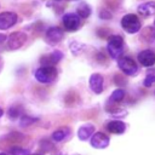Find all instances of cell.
<instances>
[{"label": "cell", "instance_id": "1", "mask_svg": "<svg viewBox=\"0 0 155 155\" xmlns=\"http://www.w3.org/2000/svg\"><path fill=\"white\" fill-rule=\"evenodd\" d=\"M35 75V79L39 81V82H42V84H48V82H52L56 76H57V70L54 67H47V65H42L40 68H38L34 73Z\"/></svg>", "mask_w": 155, "mask_h": 155}, {"label": "cell", "instance_id": "2", "mask_svg": "<svg viewBox=\"0 0 155 155\" xmlns=\"http://www.w3.org/2000/svg\"><path fill=\"white\" fill-rule=\"evenodd\" d=\"M107 48L111 58H119L124 51V40L120 35H111L108 40Z\"/></svg>", "mask_w": 155, "mask_h": 155}, {"label": "cell", "instance_id": "3", "mask_svg": "<svg viewBox=\"0 0 155 155\" xmlns=\"http://www.w3.org/2000/svg\"><path fill=\"white\" fill-rule=\"evenodd\" d=\"M121 25L125 29V31H127L130 34H136L140 30V22L138 19V17L133 13L125 15L121 19Z\"/></svg>", "mask_w": 155, "mask_h": 155}, {"label": "cell", "instance_id": "4", "mask_svg": "<svg viewBox=\"0 0 155 155\" xmlns=\"http://www.w3.org/2000/svg\"><path fill=\"white\" fill-rule=\"evenodd\" d=\"M119 68L121 69V71H124L126 75H134L138 71V65L136 64V62L130 58V57H121L117 61Z\"/></svg>", "mask_w": 155, "mask_h": 155}, {"label": "cell", "instance_id": "5", "mask_svg": "<svg viewBox=\"0 0 155 155\" xmlns=\"http://www.w3.org/2000/svg\"><path fill=\"white\" fill-rule=\"evenodd\" d=\"M27 40V34L23 31H15L7 38V46L11 50H17L24 45Z\"/></svg>", "mask_w": 155, "mask_h": 155}, {"label": "cell", "instance_id": "6", "mask_svg": "<svg viewBox=\"0 0 155 155\" xmlns=\"http://www.w3.org/2000/svg\"><path fill=\"white\" fill-rule=\"evenodd\" d=\"M91 145L96 149H104L109 145V137L102 132H96L91 137Z\"/></svg>", "mask_w": 155, "mask_h": 155}, {"label": "cell", "instance_id": "7", "mask_svg": "<svg viewBox=\"0 0 155 155\" xmlns=\"http://www.w3.org/2000/svg\"><path fill=\"white\" fill-rule=\"evenodd\" d=\"M17 22V15L15 12H1L0 13V29L5 30L15 25Z\"/></svg>", "mask_w": 155, "mask_h": 155}, {"label": "cell", "instance_id": "8", "mask_svg": "<svg viewBox=\"0 0 155 155\" xmlns=\"http://www.w3.org/2000/svg\"><path fill=\"white\" fill-rule=\"evenodd\" d=\"M63 24L68 30H76L80 25V17L75 13H65L63 16Z\"/></svg>", "mask_w": 155, "mask_h": 155}, {"label": "cell", "instance_id": "9", "mask_svg": "<svg viewBox=\"0 0 155 155\" xmlns=\"http://www.w3.org/2000/svg\"><path fill=\"white\" fill-rule=\"evenodd\" d=\"M88 84H90V88L94 92V93H101L103 91V84H104V79L101 74L98 73H94L90 76V80H88Z\"/></svg>", "mask_w": 155, "mask_h": 155}, {"label": "cell", "instance_id": "10", "mask_svg": "<svg viewBox=\"0 0 155 155\" xmlns=\"http://www.w3.org/2000/svg\"><path fill=\"white\" fill-rule=\"evenodd\" d=\"M138 61L144 67H151L155 64V52L151 50H144L138 53Z\"/></svg>", "mask_w": 155, "mask_h": 155}, {"label": "cell", "instance_id": "11", "mask_svg": "<svg viewBox=\"0 0 155 155\" xmlns=\"http://www.w3.org/2000/svg\"><path fill=\"white\" fill-rule=\"evenodd\" d=\"M46 39L51 44H57L63 39V30L58 27H51L46 31Z\"/></svg>", "mask_w": 155, "mask_h": 155}, {"label": "cell", "instance_id": "12", "mask_svg": "<svg viewBox=\"0 0 155 155\" xmlns=\"http://www.w3.org/2000/svg\"><path fill=\"white\" fill-rule=\"evenodd\" d=\"M62 58H63V53H62V52H59V51H53V52H51L50 54L42 57L41 63H42L44 65H47V67H53V65H54L56 63H58Z\"/></svg>", "mask_w": 155, "mask_h": 155}, {"label": "cell", "instance_id": "13", "mask_svg": "<svg viewBox=\"0 0 155 155\" xmlns=\"http://www.w3.org/2000/svg\"><path fill=\"white\" fill-rule=\"evenodd\" d=\"M107 128H108V131L111 132V133L121 134V133L125 132V130H126V124L122 122V121H119V120H114V121L108 122Z\"/></svg>", "mask_w": 155, "mask_h": 155}, {"label": "cell", "instance_id": "14", "mask_svg": "<svg viewBox=\"0 0 155 155\" xmlns=\"http://www.w3.org/2000/svg\"><path fill=\"white\" fill-rule=\"evenodd\" d=\"M93 133H94V126L93 125H84L78 131L79 139H81V140H87L90 137H92Z\"/></svg>", "mask_w": 155, "mask_h": 155}, {"label": "cell", "instance_id": "15", "mask_svg": "<svg viewBox=\"0 0 155 155\" xmlns=\"http://www.w3.org/2000/svg\"><path fill=\"white\" fill-rule=\"evenodd\" d=\"M138 11L143 16H153V15H155V2L154 1H148V2H144V4L139 5Z\"/></svg>", "mask_w": 155, "mask_h": 155}, {"label": "cell", "instance_id": "16", "mask_svg": "<svg viewBox=\"0 0 155 155\" xmlns=\"http://www.w3.org/2000/svg\"><path fill=\"white\" fill-rule=\"evenodd\" d=\"M140 38L147 42H153L155 40V28L154 27H147L140 31Z\"/></svg>", "mask_w": 155, "mask_h": 155}, {"label": "cell", "instance_id": "17", "mask_svg": "<svg viewBox=\"0 0 155 155\" xmlns=\"http://www.w3.org/2000/svg\"><path fill=\"white\" fill-rule=\"evenodd\" d=\"M69 133H70V131H69V128H67V127L61 128V130H57V131H54V132L52 133V139L56 140V142H61V140L65 139Z\"/></svg>", "mask_w": 155, "mask_h": 155}, {"label": "cell", "instance_id": "18", "mask_svg": "<svg viewBox=\"0 0 155 155\" xmlns=\"http://www.w3.org/2000/svg\"><path fill=\"white\" fill-rule=\"evenodd\" d=\"M90 15H91V7L87 4L82 2L81 5L78 6V16L80 18H87Z\"/></svg>", "mask_w": 155, "mask_h": 155}, {"label": "cell", "instance_id": "19", "mask_svg": "<svg viewBox=\"0 0 155 155\" xmlns=\"http://www.w3.org/2000/svg\"><path fill=\"white\" fill-rule=\"evenodd\" d=\"M154 82H155V68H150L147 71V75H145V79H144V86L150 87Z\"/></svg>", "mask_w": 155, "mask_h": 155}, {"label": "cell", "instance_id": "20", "mask_svg": "<svg viewBox=\"0 0 155 155\" xmlns=\"http://www.w3.org/2000/svg\"><path fill=\"white\" fill-rule=\"evenodd\" d=\"M7 115L10 116V119H17L22 115V108L19 105H12L7 111Z\"/></svg>", "mask_w": 155, "mask_h": 155}, {"label": "cell", "instance_id": "21", "mask_svg": "<svg viewBox=\"0 0 155 155\" xmlns=\"http://www.w3.org/2000/svg\"><path fill=\"white\" fill-rule=\"evenodd\" d=\"M124 97H125V91L121 90V88H117V90H115L111 93L110 101H113V102H121L124 99Z\"/></svg>", "mask_w": 155, "mask_h": 155}, {"label": "cell", "instance_id": "22", "mask_svg": "<svg viewBox=\"0 0 155 155\" xmlns=\"http://www.w3.org/2000/svg\"><path fill=\"white\" fill-rule=\"evenodd\" d=\"M35 121H38L36 117H31V116H28V115H23V116L21 117V120H19V125H21L22 127H27V126L34 124Z\"/></svg>", "mask_w": 155, "mask_h": 155}, {"label": "cell", "instance_id": "23", "mask_svg": "<svg viewBox=\"0 0 155 155\" xmlns=\"http://www.w3.org/2000/svg\"><path fill=\"white\" fill-rule=\"evenodd\" d=\"M10 153H11L12 155H29V151H28L27 149L18 148V147L11 148V149H10Z\"/></svg>", "mask_w": 155, "mask_h": 155}, {"label": "cell", "instance_id": "24", "mask_svg": "<svg viewBox=\"0 0 155 155\" xmlns=\"http://www.w3.org/2000/svg\"><path fill=\"white\" fill-rule=\"evenodd\" d=\"M40 144L42 145L41 148H42V149H44L45 151H46V150H50V149H51V143H50V142H47V140H41V142H40Z\"/></svg>", "mask_w": 155, "mask_h": 155}, {"label": "cell", "instance_id": "25", "mask_svg": "<svg viewBox=\"0 0 155 155\" xmlns=\"http://www.w3.org/2000/svg\"><path fill=\"white\" fill-rule=\"evenodd\" d=\"M99 16H101L102 18H109V17H110V15H109V13H107L105 11H102V12L99 13Z\"/></svg>", "mask_w": 155, "mask_h": 155}, {"label": "cell", "instance_id": "26", "mask_svg": "<svg viewBox=\"0 0 155 155\" xmlns=\"http://www.w3.org/2000/svg\"><path fill=\"white\" fill-rule=\"evenodd\" d=\"M5 39H7V38H6V35H4V34H0V42L5 41Z\"/></svg>", "mask_w": 155, "mask_h": 155}, {"label": "cell", "instance_id": "27", "mask_svg": "<svg viewBox=\"0 0 155 155\" xmlns=\"http://www.w3.org/2000/svg\"><path fill=\"white\" fill-rule=\"evenodd\" d=\"M2 114H4V110H2V109H1V108H0V117H1V116H2Z\"/></svg>", "mask_w": 155, "mask_h": 155}, {"label": "cell", "instance_id": "28", "mask_svg": "<svg viewBox=\"0 0 155 155\" xmlns=\"http://www.w3.org/2000/svg\"><path fill=\"white\" fill-rule=\"evenodd\" d=\"M0 155H7V154H5V153H0Z\"/></svg>", "mask_w": 155, "mask_h": 155}, {"label": "cell", "instance_id": "29", "mask_svg": "<svg viewBox=\"0 0 155 155\" xmlns=\"http://www.w3.org/2000/svg\"><path fill=\"white\" fill-rule=\"evenodd\" d=\"M29 155H41V154H29Z\"/></svg>", "mask_w": 155, "mask_h": 155}, {"label": "cell", "instance_id": "30", "mask_svg": "<svg viewBox=\"0 0 155 155\" xmlns=\"http://www.w3.org/2000/svg\"><path fill=\"white\" fill-rule=\"evenodd\" d=\"M154 25H155V22H154Z\"/></svg>", "mask_w": 155, "mask_h": 155}, {"label": "cell", "instance_id": "31", "mask_svg": "<svg viewBox=\"0 0 155 155\" xmlns=\"http://www.w3.org/2000/svg\"><path fill=\"white\" fill-rule=\"evenodd\" d=\"M154 93H155V92H154Z\"/></svg>", "mask_w": 155, "mask_h": 155}, {"label": "cell", "instance_id": "32", "mask_svg": "<svg viewBox=\"0 0 155 155\" xmlns=\"http://www.w3.org/2000/svg\"><path fill=\"white\" fill-rule=\"evenodd\" d=\"M58 1H59V0H58Z\"/></svg>", "mask_w": 155, "mask_h": 155}]
</instances>
